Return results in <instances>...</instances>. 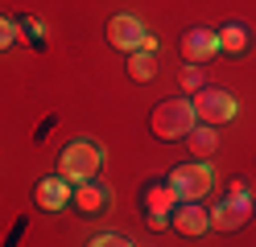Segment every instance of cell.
<instances>
[{"label": "cell", "mask_w": 256, "mask_h": 247, "mask_svg": "<svg viewBox=\"0 0 256 247\" xmlns=\"http://www.w3.org/2000/svg\"><path fill=\"white\" fill-rule=\"evenodd\" d=\"M228 198H248V181H244V177H236V181H232V190H228Z\"/></svg>", "instance_id": "obj_18"}, {"label": "cell", "mask_w": 256, "mask_h": 247, "mask_svg": "<svg viewBox=\"0 0 256 247\" xmlns=\"http://www.w3.org/2000/svg\"><path fill=\"white\" fill-rule=\"evenodd\" d=\"M194 103H186V99H166V103H157L153 115H149V128L157 140H178V136H190L194 132Z\"/></svg>", "instance_id": "obj_1"}, {"label": "cell", "mask_w": 256, "mask_h": 247, "mask_svg": "<svg viewBox=\"0 0 256 247\" xmlns=\"http://www.w3.org/2000/svg\"><path fill=\"white\" fill-rule=\"evenodd\" d=\"M87 247H132V243H128L124 235H95Z\"/></svg>", "instance_id": "obj_17"}, {"label": "cell", "mask_w": 256, "mask_h": 247, "mask_svg": "<svg viewBox=\"0 0 256 247\" xmlns=\"http://www.w3.org/2000/svg\"><path fill=\"white\" fill-rule=\"evenodd\" d=\"M166 181H170V190L178 194V202H198V198L211 190V169H206L202 161H190V165H178Z\"/></svg>", "instance_id": "obj_3"}, {"label": "cell", "mask_w": 256, "mask_h": 247, "mask_svg": "<svg viewBox=\"0 0 256 247\" xmlns=\"http://www.w3.org/2000/svg\"><path fill=\"white\" fill-rule=\"evenodd\" d=\"M100 165H104V148L100 144H91V140H74L62 148V157H58V177H66V181H91L95 173H100Z\"/></svg>", "instance_id": "obj_2"}, {"label": "cell", "mask_w": 256, "mask_h": 247, "mask_svg": "<svg viewBox=\"0 0 256 247\" xmlns=\"http://www.w3.org/2000/svg\"><path fill=\"white\" fill-rule=\"evenodd\" d=\"M186 140H190V157H211L215 148H219V132L206 124V128H194Z\"/></svg>", "instance_id": "obj_13"}, {"label": "cell", "mask_w": 256, "mask_h": 247, "mask_svg": "<svg viewBox=\"0 0 256 247\" xmlns=\"http://www.w3.org/2000/svg\"><path fill=\"white\" fill-rule=\"evenodd\" d=\"M124 66H128V78H132V82H149V78H157V58L149 54V49H132V54L124 58Z\"/></svg>", "instance_id": "obj_12"}, {"label": "cell", "mask_w": 256, "mask_h": 247, "mask_svg": "<svg viewBox=\"0 0 256 247\" xmlns=\"http://www.w3.org/2000/svg\"><path fill=\"white\" fill-rule=\"evenodd\" d=\"M174 206H178V194L170 190V181H153V186L145 190V219H149V227H153V231L170 227Z\"/></svg>", "instance_id": "obj_6"}, {"label": "cell", "mask_w": 256, "mask_h": 247, "mask_svg": "<svg viewBox=\"0 0 256 247\" xmlns=\"http://www.w3.org/2000/svg\"><path fill=\"white\" fill-rule=\"evenodd\" d=\"M215 37H219V49H228V54H244L248 49V33L240 25H228L223 33H215Z\"/></svg>", "instance_id": "obj_14"}, {"label": "cell", "mask_w": 256, "mask_h": 247, "mask_svg": "<svg viewBox=\"0 0 256 247\" xmlns=\"http://www.w3.org/2000/svg\"><path fill=\"white\" fill-rule=\"evenodd\" d=\"M170 227L178 235H186V239H198L202 231H211V214L198 210V202H178L174 214H170Z\"/></svg>", "instance_id": "obj_8"}, {"label": "cell", "mask_w": 256, "mask_h": 247, "mask_svg": "<svg viewBox=\"0 0 256 247\" xmlns=\"http://www.w3.org/2000/svg\"><path fill=\"white\" fill-rule=\"evenodd\" d=\"M70 181L66 177H46V181H38V190H34V202L42 206V210H66L70 206Z\"/></svg>", "instance_id": "obj_10"}, {"label": "cell", "mask_w": 256, "mask_h": 247, "mask_svg": "<svg viewBox=\"0 0 256 247\" xmlns=\"http://www.w3.org/2000/svg\"><path fill=\"white\" fill-rule=\"evenodd\" d=\"M194 115L202 124H228L232 115H236V99L228 91H219V87H198L194 91Z\"/></svg>", "instance_id": "obj_4"}, {"label": "cell", "mask_w": 256, "mask_h": 247, "mask_svg": "<svg viewBox=\"0 0 256 247\" xmlns=\"http://www.w3.org/2000/svg\"><path fill=\"white\" fill-rule=\"evenodd\" d=\"M178 49H182L186 66H202V62H211L219 54V37H215L211 29H190V33H182Z\"/></svg>", "instance_id": "obj_7"}, {"label": "cell", "mask_w": 256, "mask_h": 247, "mask_svg": "<svg viewBox=\"0 0 256 247\" xmlns=\"http://www.w3.org/2000/svg\"><path fill=\"white\" fill-rule=\"evenodd\" d=\"M145 25L136 21V16H112L108 21V45H116L120 54H132V49H145Z\"/></svg>", "instance_id": "obj_5"}, {"label": "cell", "mask_w": 256, "mask_h": 247, "mask_svg": "<svg viewBox=\"0 0 256 247\" xmlns=\"http://www.w3.org/2000/svg\"><path fill=\"white\" fill-rule=\"evenodd\" d=\"M178 82H182L186 91H198L202 87V70H198V66H186V70L178 74Z\"/></svg>", "instance_id": "obj_15"}, {"label": "cell", "mask_w": 256, "mask_h": 247, "mask_svg": "<svg viewBox=\"0 0 256 247\" xmlns=\"http://www.w3.org/2000/svg\"><path fill=\"white\" fill-rule=\"evenodd\" d=\"M252 214V202L248 198H223V202L211 210V227L215 231H240Z\"/></svg>", "instance_id": "obj_9"}, {"label": "cell", "mask_w": 256, "mask_h": 247, "mask_svg": "<svg viewBox=\"0 0 256 247\" xmlns=\"http://www.w3.org/2000/svg\"><path fill=\"white\" fill-rule=\"evenodd\" d=\"M12 41H17V25H12L8 16H0V49H8Z\"/></svg>", "instance_id": "obj_16"}, {"label": "cell", "mask_w": 256, "mask_h": 247, "mask_svg": "<svg viewBox=\"0 0 256 247\" xmlns=\"http://www.w3.org/2000/svg\"><path fill=\"white\" fill-rule=\"evenodd\" d=\"M70 202L83 210V214H100V210H108V202H112V194H108V186L104 181H78L74 186V194H70Z\"/></svg>", "instance_id": "obj_11"}]
</instances>
